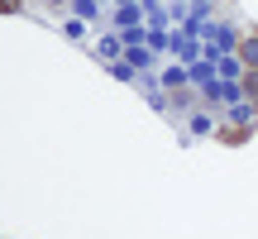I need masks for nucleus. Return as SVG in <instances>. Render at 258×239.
I'll return each instance as SVG.
<instances>
[{"label": "nucleus", "instance_id": "f257e3e1", "mask_svg": "<svg viewBox=\"0 0 258 239\" xmlns=\"http://www.w3.org/2000/svg\"><path fill=\"white\" fill-rule=\"evenodd\" d=\"M239 38H244V29L234 24V19H215L211 34L201 38V57H206V63H220V57L239 53Z\"/></svg>", "mask_w": 258, "mask_h": 239}, {"label": "nucleus", "instance_id": "f03ea898", "mask_svg": "<svg viewBox=\"0 0 258 239\" xmlns=\"http://www.w3.org/2000/svg\"><path fill=\"white\" fill-rule=\"evenodd\" d=\"M253 129H258V105L249 96L225 105V139H244V134H253Z\"/></svg>", "mask_w": 258, "mask_h": 239}, {"label": "nucleus", "instance_id": "7ed1b4c3", "mask_svg": "<svg viewBox=\"0 0 258 239\" xmlns=\"http://www.w3.org/2000/svg\"><path fill=\"white\" fill-rule=\"evenodd\" d=\"M211 24H215V19H211V5H206V0H191V5H186V19L177 29H186L191 38H206V34H211Z\"/></svg>", "mask_w": 258, "mask_h": 239}, {"label": "nucleus", "instance_id": "20e7f679", "mask_svg": "<svg viewBox=\"0 0 258 239\" xmlns=\"http://www.w3.org/2000/svg\"><path fill=\"white\" fill-rule=\"evenodd\" d=\"M167 53L182 67H191V63H201V38H191L186 29H172V48H167Z\"/></svg>", "mask_w": 258, "mask_h": 239}, {"label": "nucleus", "instance_id": "39448f33", "mask_svg": "<svg viewBox=\"0 0 258 239\" xmlns=\"http://www.w3.org/2000/svg\"><path fill=\"white\" fill-rule=\"evenodd\" d=\"M220 125H225V119L215 115V110H206V105L186 115V134H196V139H211V134H220Z\"/></svg>", "mask_w": 258, "mask_h": 239}, {"label": "nucleus", "instance_id": "423d86ee", "mask_svg": "<svg viewBox=\"0 0 258 239\" xmlns=\"http://www.w3.org/2000/svg\"><path fill=\"white\" fill-rule=\"evenodd\" d=\"M182 86H191V77H186V67H182V63H167L163 72H158V91L172 96V91H182Z\"/></svg>", "mask_w": 258, "mask_h": 239}, {"label": "nucleus", "instance_id": "0eeeda50", "mask_svg": "<svg viewBox=\"0 0 258 239\" xmlns=\"http://www.w3.org/2000/svg\"><path fill=\"white\" fill-rule=\"evenodd\" d=\"M124 63L134 67L139 77H148V72H153V63H158V53H153V48H124Z\"/></svg>", "mask_w": 258, "mask_h": 239}, {"label": "nucleus", "instance_id": "6e6552de", "mask_svg": "<svg viewBox=\"0 0 258 239\" xmlns=\"http://www.w3.org/2000/svg\"><path fill=\"white\" fill-rule=\"evenodd\" d=\"M110 19H115V34H120V29H139V24H144V10H139V5H115Z\"/></svg>", "mask_w": 258, "mask_h": 239}, {"label": "nucleus", "instance_id": "1a4fd4ad", "mask_svg": "<svg viewBox=\"0 0 258 239\" xmlns=\"http://www.w3.org/2000/svg\"><path fill=\"white\" fill-rule=\"evenodd\" d=\"M239 63L249 67V72H258V29H244V38H239Z\"/></svg>", "mask_w": 258, "mask_h": 239}, {"label": "nucleus", "instance_id": "9d476101", "mask_svg": "<svg viewBox=\"0 0 258 239\" xmlns=\"http://www.w3.org/2000/svg\"><path fill=\"white\" fill-rule=\"evenodd\" d=\"M244 72H249V67L239 63V53H230V57L215 63V77H220V82H244Z\"/></svg>", "mask_w": 258, "mask_h": 239}, {"label": "nucleus", "instance_id": "9b49d317", "mask_svg": "<svg viewBox=\"0 0 258 239\" xmlns=\"http://www.w3.org/2000/svg\"><path fill=\"white\" fill-rule=\"evenodd\" d=\"M96 57H101L105 67H110V63H120V57H124V43H120V34H105L101 43H96Z\"/></svg>", "mask_w": 258, "mask_h": 239}, {"label": "nucleus", "instance_id": "f8f14e48", "mask_svg": "<svg viewBox=\"0 0 258 239\" xmlns=\"http://www.w3.org/2000/svg\"><path fill=\"white\" fill-rule=\"evenodd\" d=\"M172 110H201V96H196V86H182V91H172Z\"/></svg>", "mask_w": 258, "mask_h": 239}, {"label": "nucleus", "instance_id": "ddd939ff", "mask_svg": "<svg viewBox=\"0 0 258 239\" xmlns=\"http://www.w3.org/2000/svg\"><path fill=\"white\" fill-rule=\"evenodd\" d=\"M186 77H191V86L201 91L206 82H215V63H206V57H201V63H191V67H186Z\"/></svg>", "mask_w": 258, "mask_h": 239}, {"label": "nucleus", "instance_id": "4468645a", "mask_svg": "<svg viewBox=\"0 0 258 239\" xmlns=\"http://www.w3.org/2000/svg\"><path fill=\"white\" fill-rule=\"evenodd\" d=\"M105 72H110V77H115V82H120V86H139V82H144V77H139L134 67L124 63V57H120V63H110V67H105Z\"/></svg>", "mask_w": 258, "mask_h": 239}, {"label": "nucleus", "instance_id": "2eb2a0df", "mask_svg": "<svg viewBox=\"0 0 258 239\" xmlns=\"http://www.w3.org/2000/svg\"><path fill=\"white\" fill-rule=\"evenodd\" d=\"M67 10H72L77 19H86V24H91V19L101 15V5H96V0H67Z\"/></svg>", "mask_w": 258, "mask_h": 239}, {"label": "nucleus", "instance_id": "dca6fc26", "mask_svg": "<svg viewBox=\"0 0 258 239\" xmlns=\"http://www.w3.org/2000/svg\"><path fill=\"white\" fill-rule=\"evenodd\" d=\"M86 29H91V24H86V19H77V15H67V24H62V34L72 38V43H86Z\"/></svg>", "mask_w": 258, "mask_h": 239}, {"label": "nucleus", "instance_id": "f3484780", "mask_svg": "<svg viewBox=\"0 0 258 239\" xmlns=\"http://www.w3.org/2000/svg\"><path fill=\"white\" fill-rule=\"evenodd\" d=\"M144 96H148V105H153L158 115H167V110H172V96H167V91H144Z\"/></svg>", "mask_w": 258, "mask_h": 239}, {"label": "nucleus", "instance_id": "a211bd4d", "mask_svg": "<svg viewBox=\"0 0 258 239\" xmlns=\"http://www.w3.org/2000/svg\"><path fill=\"white\" fill-rule=\"evenodd\" d=\"M244 96H249V101H258V72H244Z\"/></svg>", "mask_w": 258, "mask_h": 239}, {"label": "nucleus", "instance_id": "6ab92c4d", "mask_svg": "<svg viewBox=\"0 0 258 239\" xmlns=\"http://www.w3.org/2000/svg\"><path fill=\"white\" fill-rule=\"evenodd\" d=\"M15 10H24V0H0V15H15Z\"/></svg>", "mask_w": 258, "mask_h": 239}, {"label": "nucleus", "instance_id": "aec40b11", "mask_svg": "<svg viewBox=\"0 0 258 239\" xmlns=\"http://www.w3.org/2000/svg\"><path fill=\"white\" fill-rule=\"evenodd\" d=\"M96 5H101V10H115V0H96Z\"/></svg>", "mask_w": 258, "mask_h": 239}, {"label": "nucleus", "instance_id": "412c9836", "mask_svg": "<svg viewBox=\"0 0 258 239\" xmlns=\"http://www.w3.org/2000/svg\"><path fill=\"white\" fill-rule=\"evenodd\" d=\"M115 5H139V0H115Z\"/></svg>", "mask_w": 258, "mask_h": 239}, {"label": "nucleus", "instance_id": "4be33fe9", "mask_svg": "<svg viewBox=\"0 0 258 239\" xmlns=\"http://www.w3.org/2000/svg\"><path fill=\"white\" fill-rule=\"evenodd\" d=\"M172 5H191V0H172Z\"/></svg>", "mask_w": 258, "mask_h": 239}, {"label": "nucleus", "instance_id": "5701e85b", "mask_svg": "<svg viewBox=\"0 0 258 239\" xmlns=\"http://www.w3.org/2000/svg\"><path fill=\"white\" fill-rule=\"evenodd\" d=\"M206 5H215V0H206Z\"/></svg>", "mask_w": 258, "mask_h": 239}, {"label": "nucleus", "instance_id": "b1692460", "mask_svg": "<svg viewBox=\"0 0 258 239\" xmlns=\"http://www.w3.org/2000/svg\"><path fill=\"white\" fill-rule=\"evenodd\" d=\"M253 105H258V101H253Z\"/></svg>", "mask_w": 258, "mask_h": 239}]
</instances>
